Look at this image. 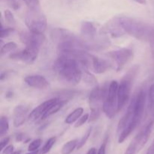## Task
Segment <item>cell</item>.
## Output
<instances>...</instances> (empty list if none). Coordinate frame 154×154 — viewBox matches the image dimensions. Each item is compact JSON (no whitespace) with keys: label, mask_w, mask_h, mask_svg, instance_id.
<instances>
[{"label":"cell","mask_w":154,"mask_h":154,"mask_svg":"<svg viewBox=\"0 0 154 154\" xmlns=\"http://www.w3.org/2000/svg\"><path fill=\"white\" fill-rule=\"evenodd\" d=\"M66 102H67V101H66V99H64V100H61V99L57 98V101H56V102H54V103L49 108H48V110L46 111V113L44 114V116L42 118V120H45V119L48 118V117H51V116L53 115V114L58 112V111H60L61 108H63V107L66 105Z\"/></svg>","instance_id":"obj_17"},{"label":"cell","mask_w":154,"mask_h":154,"mask_svg":"<svg viewBox=\"0 0 154 154\" xmlns=\"http://www.w3.org/2000/svg\"><path fill=\"white\" fill-rule=\"evenodd\" d=\"M146 154H154V140L152 142L151 145L148 147Z\"/></svg>","instance_id":"obj_34"},{"label":"cell","mask_w":154,"mask_h":154,"mask_svg":"<svg viewBox=\"0 0 154 154\" xmlns=\"http://www.w3.org/2000/svg\"><path fill=\"white\" fill-rule=\"evenodd\" d=\"M14 29L13 27H8V28H5V29L2 27L1 35H0L1 38L2 39L4 38L8 37V36H10L14 32Z\"/></svg>","instance_id":"obj_28"},{"label":"cell","mask_w":154,"mask_h":154,"mask_svg":"<svg viewBox=\"0 0 154 154\" xmlns=\"http://www.w3.org/2000/svg\"><path fill=\"white\" fill-rule=\"evenodd\" d=\"M91 132H92V128L90 127L87 129V132H85V134H84V135H83L82 138H81V140H80L79 142H78V147H77V149H78V150H79V149H81V147H82L83 146H84V144L87 143V140H88L89 138H90Z\"/></svg>","instance_id":"obj_25"},{"label":"cell","mask_w":154,"mask_h":154,"mask_svg":"<svg viewBox=\"0 0 154 154\" xmlns=\"http://www.w3.org/2000/svg\"><path fill=\"white\" fill-rule=\"evenodd\" d=\"M82 80L86 83L87 85L89 87H91L93 88H96L98 86V81L94 75L92 73H90L88 71V69H84L83 70V75Z\"/></svg>","instance_id":"obj_18"},{"label":"cell","mask_w":154,"mask_h":154,"mask_svg":"<svg viewBox=\"0 0 154 154\" xmlns=\"http://www.w3.org/2000/svg\"><path fill=\"white\" fill-rule=\"evenodd\" d=\"M20 39L26 47H35L40 48L45 41V36L42 33L32 32H22L20 33Z\"/></svg>","instance_id":"obj_10"},{"label":"cell","mask_w":154,"mask_h":154,"mask_svg":"<svg viewBox=\"0 0 154 154\" xmlns=\"http://www.w3.org/2000/svg\"><path fill=\"white\" fill-rule=\"evenodd\" d=\"M23 135L22 133H19V134H17V136H16V140L17 141H21V140H23Z\"/></svg>","instance_id":"obj_36"},{"label":"cell","mask_w":154,"mask_h":154,"mask_svg":"<svg viewBox=\"0 0 154 154\" xmlns=\"http://www.w3.org/2000/svg\"><path fill=\"white\" fill-rule=\"evenodd\" d=\"M91 67L95 73L102 74L111 68V64L107 60L91 54Z\"/></svg>","instance_id":"obj_16"},{"label":"cell","mask_w":154,"mask_h":154,"mask_svg":"<svg viewBox=\"0 0 154 154\" xmlns=\"http://www.w3.org/2000/svg\"><path fill=\"white\" fill-rule=\"evenodd\" d=\"M83 113H84V108H78L75 110H74L72 113L69 114L66 117L65 122L67 124H72L75 122H77L78 119L82 116Z\"/></svg>","instance_id":"obj_19"},{"label":"cell","mask_w":154,"mask_h":154,"mask_svg":"<svg viewBox=\"0 0 154 154\" xmlns=\"http://www.w3.org/2000/svg\"><path fill=\"white\" fill-rule=\"evenodd\" d=\"M40 48L35 47H26V48L19 52L11 54L9 58L14 61H20L27 64L34 63L38 56Z\"/></svg>","instance_id":"obj_9"},{"label":"cell","mask_w":154,"mask_h":154,"mask_svg":"<svg viewBox=\"0 0 154 154\" xmlns=\"http://www.w3.org/2000/svg\"><path fill=\"white\" fill-rule=\"evenodd\" d=\"M51 38L57 45L66 42L75 41L78 38L76 35L69 30L63 28H55L51 30Z\"/></svg>","instance_id":"obj_11"},{"label":"cell","mask_w":154,"mask_h":154,"mask_svg":"<svg viewBox=\"0 0 154 154\" xmlns=\"http://www.w3.org/2000/svg\"><path fill=\"white\" fill-rule=\"evenodd\" d=\"M9 141H10V137H5L2 139L1 140V143H0V146H1V151L5 148V147H7V144H8Z\"/></svg>","instance_id":"obj_32"},{"label":"cell","mask_w":154,"mask_h":154,"mask_svg":"<svg viewBox=\"0 0 154 154\" xmlns=\"http://www.w3.org/2000/svg\"><path fill=\"white\" fill-rule=\"evenodd\" d=\"M106 55L112 59L117 65V72H120L133 58V51L129 48H121L116 51H110Z\"/></svg>","instance_id":"obj_7"},{"label":"cell","mask_w":154,"mask_h":154,"mask_svg":"<svg viewBox=\"0 0 154 154\" xmlns=\"http://www.w3.org/2000/svg\"><path fill=\"white\" fill-rule=\"evenodd\" d=\"M120 22L126 34L144 42H149L154 36V28L149 24L129 17H120Z\"/></svg>","instance_id":"obj_2"},{"label":"cell","mask_w":154,"mask_h":154,"mask_svg":"<svg viewBox=\"0 0 154 154\" xmlns=\"http://www.w3.org/2000/svg\"><path fill=\"white\" fill-rule=\"evenodd\" d=\"M101 35H110L114 38H119L126 34L121 22L120 17H114L109 20L107 21L99 30Z\"/></svg>","instance_id":"obj_8"},{"label":"cell","mask_w":154,"mask_h":154,"mask_svg":"<svg viewBox=\"0 0 154 154\" xmlns=\"http://www.w3.org/2000/svg\"><path fill=\"white\" fill-rule=\"evenodd\" d=\"M17 45L15 42H8V43L5 44L3 46H2L1 48V51H0V54H1V57H3V56L6 55L8 53L12 52L14 50L17 49Z\"/></svg>","instance_id":"obj_21"},{"label":"cell","mask_w":154,"mask_h":154,"mask_svg":"<svg viewBox=\"0 0 154 154\" xmlns=\"http://www.w3.org/2000/svg\"><path fill=\"white\" fill-rule=\"evenodd\" d=\"M9 129L8 120L5 116H2L0 119V136L2 138L7 134Z\"/></svg>","instance_id":"obj_22"},{"label":"cell","mask_w":154,"mask_h":154,"mask_svg":"<svg viewBox=\"0 0 154 154\" xmlns=\"http://www.w3.org/2000/svg\"><path fill=\"white\" fill-rule=\"evenodd\" d=\"M89 117H90V114H84V115L81 116V117L78 119V121L75 123V127L78 128V127H80V126H83L84 123H87V122L88 121Z\"/></svg>","instance_id":"obj_29"},{"label":"cell","mask_w":154,"mask_h":154,"mask_svg":"<svg viewBox=\"0 0 154 154\" xmlns=\"http://www.w3.org/2000/svg\"><path fill=\"white\" fill-rule=\"evenodd\" d=\"M27 85L36 89H46L49 87V82L44 76L38 75H33L26 76L24 79Z\"/></svg>","instance_id":"obj_15"},{"label":"cell","mask_w":154,"mask_h":154,"mask_svg":"<svg viewBox=\"0 0 154 154\" xmlns=\"http://www.w3.org/2000/svg\"><path fill=\"white\" fill-rule=\"evenodd\" d=\"M97 37V29L93 23L90 21H84L81 26V42H90Z\"/></svg>","instance_id":"obj_13"},{"label":"cell","mask_w":154,"mask_h":154,"mask_svg":"<svg viewBox=\"0 0 154 154\" xmlns=\"http://www.w3.org/2000/svg\"><path fill=\"white\" fill-rule=\"evenodd\" d=\"M56 141H57V138L56 137H51V138H50L47 141V142L45 143V145L43 146L42 150H40V154H47L49 153L51 151V148L53 147V146L55 144Z\"/></svg>","instance_id":"obj_23"},{"label":"cell","mask_w":154,"mask_h":154,"mask_svg":"<svg viewBox=\"0 0 154 154\" xmlns=\"http://www.w3.org/2000/svg\"><path fill=\"white\" fill-rule=\"evenodd\" d=\"M13 153H14L13 145L7 146V147H5L2 150V154H11Z\"/></svg>","instance_id":"obj_31"},{"label":"cell","mask_w":154,"mask_h":154,"mask_svg":"<svg viewBox=\"0 0 154 154\" xmlns=\"http://www.w3.org/2000/svg\"><path fill=\"white\" fill-rule=\"evenodd\" d=\"M54 70L60 81L69 85H77L82 80V66L73 59L58 57L54 64Z\"/></svg>","instance_id":"obj_1"},{"label":"cell","mask_w":154,"mask_h":154,"mask_svg":"<svg viewBox=\"0 0 154 154\" xmlns=\"http://www.w3.org/2000/svg\"><path fill=\"white\" fill-rule=\"evenodd\" d=\"M106 141H104L103 144L101 145L100 148L98 150L97 154H105V149H106Z\"/></svg>","instance_id":"obj_33"},{"label":"cell","mask_w":154,"mask_h":154,"mask_svg":"<svg viewBox=\"0 0 154 154\" xmlns=\"http://www.w3.org/2000/svg\"><path fill=\"white\" fill-rule=\"evenodd\" d=\"M41 144H42V140L40 138H38V139L34 140V141H32L29 144L28 147V151L29 152H34L38 150V149L40 147Z\"/></svg>","instance_id":"obj_26"},{"label":"cell","mask_w":154,"mask_h":154,"mask_svg":"<svg viewBox=\"0 0 154 154\" xmlns=\"http://www.w3.org/2000/svg\"><path fill=\"white\" fill-rule=\"evenodd\" d=\"M149 96V108L150 110H154V84H152L150 87L148 93Z\"/></svg>","instance_id":"obj_27"},{"label":"cell","mask_w":154,"mask_h":154,"mask_svg":"<svg viewBox=\"0 0 154 154\" xmlns=\"http://www.w3.org/2000/svg\"><path fill=\"white\" fill-rule=\"evenodd\" d=\"M25 23L29 31L44 34L48 26V20L41 10L29 8L26 14Z\"/></svg>","instance_id":"obj_5"},{"label":"cell","mask_w":154,"mask_h":154,"mask_svg":"<svg viewBox=\"0 0 154 154\" xmlns=\"http://www.w3.org/2000/svg\"><path fill=\"white\" fill-rule=\"evenodd\" d=\"M21 153V151L20 150H18V151H15V152H14L13 153H11V154H20Z\"/></svg>","instance_id":"obj_39"},{"label":"cell","mask_w":154,"mask_h":154,"mask_svg":"<svg viewBox=\"0 0 154 154\" xmlns=\"http://www.w3.org/2000/svg\"><path fill=\"white\" fill-rule=\"evenodd\" d=\"M108 91V87H100L98 86L93 88L89 96V105H90V112L89 122H93L98 120L101 115L103 104L107 97Z\"/></svg>","instance_id":"obj_3"},{"label":"cell","mask_w":154,"mask_h":154,"mask_svg":"<svg viewBox=\"0 0 154 154\" xmlns=\"http://www.w3.org/2000/svg\"><path fill=\"white\" fill-rule=\"evenodd\" d=\"M125 154H136V150H135V146H134V144L132 142L130 143L129 147L126 149Z\"/></svg>","instance_id":"obj_30"},{"label":"cell","mask_w":154,"mask_h":154,"mask_svg":"<svg viewBox=\"0 0 154 154\" xmlns=\"http://www.w3.org/2000/svg\"><path fill=\"white\" fill-rule=\"evenodd\" d=\"M119 84L117 81H113L108 85V91L107 97L103 104L102 111L108 118H113L118 111L117 102V91Z\"/></svg>","instance_id":"obj_6"},{"label":"cell","mask_w":154,"mask_h":154,"mask_svg":"<svg viewBox=\"0 0 154 154\" xmlns=\"http://www.w3.org/2000/svg\"><path fill=\"white\" fill-rule=\"evenodd\" d=\"M135 2L138 3V4H141V5H146L147 4V1L146 0H134Z\"/></svg>","instance_id":"obj_38"},{"label":"cell","mask_w":154,"mask_h":154,"mask_svg":"<svg viewBox=\"0 0 154 154\" xmlns=\"http://www.w3.org/2000/svg\"><path fill=\"white\" fill-rule=\"evenodd\" d=\"M87 154H96V149L95 147H92L88 150Z\"/></svg>","instance_id":"obj_37"},{"label":"cell","mask_w":154,"mask_h":154,"mask_svg":"<svg viewBox=\"0 0 154 154\" xmlns=\"http://www.w3.org/2000/svg\"><path fill=\"white\" fill-rule=\"evenodd\" d=\"M29 107L20 105L14 108L13 111V123L15 127H19L25 123L28 118Z\"/></svg>","instance_id":"obj_14"},{"label":"cell","mask_w":154,"mask_h":154,"mask_svg":"<svg viewBox=\"0 0 154 154\" xmlns=\"http://www.w3.org/2000/svg\"><path fill=\"white\" fill-rule=\"evenodd\" d=\"M38 150H36V151H34V152H29V153H27V154H38Z\"/></svg>","instance_id":"obj_40"},{"label":"cell","mask_w":154,"mask_h":154,"mask_svg":"<svg viewBox=\"0 0 154 154\" xmlns=\"http://www.w3.org/2000/svg\"><path fill=\"white\" fill-rule=\"evenodd\" d=\"M138 71V66L132 67L126 74L119 84L117 91V102H118V111H121L122 108L126 105L130 97L131 88L133 84L134 78Z\"/></svg>","instance_id":"obj_4"},{"label":"cell","mask_w":154,"mask_h":154,"mask_svg":"<svg viewBox=\"0 0 154 154\" xmlns=\"http://www.w3.org/2000/svg\"><path fill=\"white\" fill-rule=\"evenodd\" d=\"M150 49H151V54L154 60V36L150 41Z\"/></svg>","instance_id":"obj_35"},{"label":"cell","mask_w":154,"mask_h":154,"mask_svg":"<svg viewBox=\"0 0 154 154\" xmlns=\"http://www.w3.org/2000/svg\"><path fill=\"white\" fill-rule=\"evenodd\" d=\"M57 98H54V99L47 100L45 102H44L43 103L41 104V105H39L38 107H36L35 108H34L29 113V114L28 118H27L28 122H29V123H34V122L37 121L38 119L42 120L44 114L46 113L48 108L57 101Z\"/></svg>","instance_id":"obj_12"},{"label":"cell","mask_w":154,"mask_h":154,"mask_svg":"<svg viewBox=\"0 0 154 154\" xmlns=\"http://www.w3.org/2000/svg\"><path fill=\"white\" fill-rule=\"evenodd\" d=\"M78 140L74 139L72 141H68L67 143L63 145V148H62V154H70L73 152V150L78 147Z\"/></svg>","instance_id":"obj_20"},{"label":"cell","mask_w":154,"mask_h":154,"mask_svg":"<svg viewBox=\"0 0 154 154\" xmlns=\"http://www.w3.org/2000/svg\"><path fill=\"white\" fill-rule=\"evenodd\" d=\"M4 16H5V22L7 23V24L10 26H14L16 25V20H15V18L14 17L13 13L10 10H5L4 11Z\"/></svg>","instance_id":"obj_24"}]
</instances>
